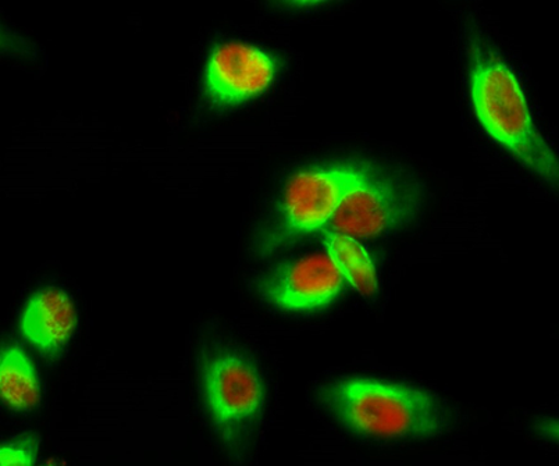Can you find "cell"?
<instances>
[{
    "mask_svg": "<svg viewBox=\"0 0 559 466\" xmlns=\"http://www.w3.org/2000/svg\"><path fill=\"white\" fill-rule=\"evenodd\" d=\"M472 105L486 133L552 190L559 186L556 152L537 130L520 80L479 28L467 35Z\"/></svg>",
    "mask_w": 559,
    "mask_h": 466,
    "instance_id": "6da1fadb",
    "label": "cell"
},
{
    "mask_svg": "<svg viewBox=\"0 0 559 466\" xmlns=\"http://www.w3.org/2000/svg\"><path fill=\"white\" fill-rule=\"evenodd\" d=\"M319 402L348 432L370 439H428L443 432L449 409L428 390L350 377L319 390Z\"/></svg>",
    "mask_w": 559,
    "mask_h": 466,
    "instance_id": "7a4b0ae2",
    "label": "cell"
},
{
    "mask_svg": "<svg viewBox=\"0 0 559 466\" xmlns=\"http://www.w3.org/2000/svg\"><path fill=\"white\" fill-rule=\"evenodd\" d=\"M198 386L218 443L230 457H243L255 439L266 403L255 363L236 349L207 348L198 359Z\"/></svg>",
    "mask_w": 559,
    "mask_h": 466,
    "instance_id": "3957f363",
    "label": "cell"
},
{
    "mask_svg": "<svg viewBox=\"0 0 559 466\" xmlns=\"http://www.w3.org/2000/svg\"><path fill=\"white\" fill-rule=\"evenodd\" d=\"M369 164L308 167L292 177L271 220L255 242L259 256L287 250L304 237L328 227L348 192L357 187Z\"/></svg>",
    "mask_w": 559,
    "mask_h": 466,
    "instance_id": "277c9868",
    "label": "cell"
},
{
    "mask_svg": "<svg viewBox=\"0 0 559 466\" xmlns=\"http://www.w3.org/2000/svg\"><path fill=\"white\" fill-rule=\"evenodd\" d=\"M424 201V189L414 177L401 170L369 165L328 227L354 238L388 235L414 222Z\"/></svg>",
    "mask_w": 559,
    "mask_h": 466,
    "instance_id": "5b68a950",
    "label": "cell"
},
{
    "mask_svg": "<svg viewBox=\"0 0 559 466\" xmlns=\"http://www.w3.org/2000/svg\"><path fill=\"white\" fill-rule=\"evenodd\" d=\"M343 282L329 255L314 253L266 273L259 278L258 290L282 311L312 312L333 303Z\"/></svg>",
    "mask_w": 559,
    "mask_h": 466,
    "instance_id": "8992f818",
    "label": "cell"
},
{
    "mask_svg": "<svg viewBox=\"0 0 559 466\" xmlns=\"http://www.w3.org/2000/svg\"><path fill=\"white\" fill-rule=\"evenodd\" d=\"M276 63L262 49L240 43L213 49L205 70L206 93L218 105H237L269 88Z\"/></svg>",
    "mask_w": 559,
    "mask_h": 466,
    "instance_id": "52a82bcc",
    "label": "cell"
},
{
    "mask_svg": "<svg viewBox=\"0 0 559 466\" xmlns=\"http://www.w3.org/2000/svg\"><path fill=\"white\" fill-rule=\"evenodd\" d=\"M78 324L68 294L48 288L32 298L20 319V332L45 357H55L73 337Z\"/></svg>",
    "mask_w": 559,
    "mask_h": 466,
    "instance_id": "ba28073f",
    "label": "cell"
},
{
    "mask_svg": "<svg viewBox=\"0 0 559 466\" xmlns=\"http://www.w3.org/2000/svg\"><path fill=\"white\" fill-rule=\"evenodd\" d=\"M0 394L3 403L19 413L32 411L40 402L37 372L32 359L17 344H9L2 349Z\"/></svg>",
    "mask_w": 559,
    "mask_h": 466,
    "instance_id": "9c48e42d",
    "label": "cell"
},
{
    "mask_svg": "<svg viewBox=\"0 0 559 466\" xmlns=\"http://www.w3.org/2000/svg\"><path fill=\"white\" fill-rule=\"evenodd\" d=\"M324 250L337 267L340 275L365 297H373L379 290L378 273L372 256L354 237L333 230L322 235Z\"/></svg>",
    "mask_w": 559,
    "mask_h": 466,
    "instance_id": "30bf717a",
    "label": "cell"
},
{
    "mask_svg": "<svg viewBox=\"0 0 559 466\" xmlns=\"http://www.w3.org/2000/svg\"><path fill=\"white\" fill-rule=\"evenodd\" d=\"M38 439L33 433L24 434L12 443L4 444L0 450V464L33 465L37 458Z\"/></svg>",
    "mask_w": 559,
    "mask_h": 466,
    "instance_id": "8fae6325",
    "label": "cell"
}]
</instances>
